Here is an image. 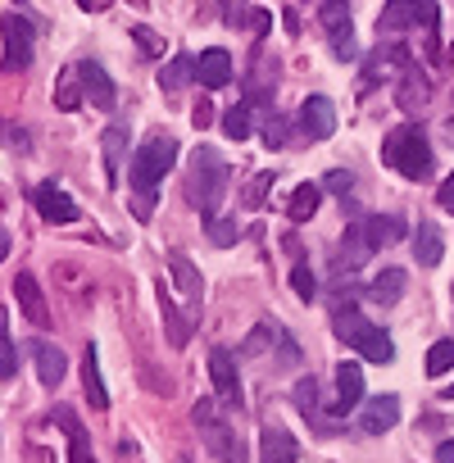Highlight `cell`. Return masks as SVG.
I'll use <instances>...</instances> for the list:
<instances>
[{
  "label": "cell",
  "instance_id": "obj_1",
  "mask_svg": "<svg viewBox=\"0 0 454 463\" xmlns=\"http://www.w3.org/2000/svg\"><path fill=\"white\" fill-rule=\"evenodd\" d=\"M177 164V141L173 137H150L137 155H132V168H128V182L137 191V218H150L155 209V191L164 182V173Z\"/></svg>",
  "mask_w": 454,
  "mask_h": 463
},
{
  "label": "cell",
  "instance_id": "obj_2",
  "mask_svg": "<svg viewBox=\"0 0 454 463\" xmlns=\"http://www.w3.org/2000/svg\"><path fill=\"white\" fill-rule=\"evenodd\" d=\"M222 191H227V164H222L218 150L200 146V150L191 155V168H186V200H191L204 218H213Z\"/></svg>",
  "mask_w": 454,
  "mask_h": 463
},
{
  "label": "cell",
  "instance_id": "obj_3",
  "mask_svg": "<svg viewBox=\"0 0 454 463\" xmlns=\"http://www.w3.org/2000/svg\"><path fill=\"white\" fill-rule=\"evenodd\" d=\"M382 159H386V168H395V173L409 177V182H422V177L431 173V146H427V137H422L413 123L386 132V141H382Z\"/></svg>",
  "mask_w": 454,
  "mask_h": 463
},
{
  "label": "cell",
  "instance_id": "obj_4",
  "mask_svg": "<svg viewBox=\"0 0 454 463\" xmlns=\"http://www.w3.org/2000/svg\"><path fill=\"white\" fill-rule=\"evenodd\" d=\"M0 37H5V60H0V69H5V73H24L33 64V42H37L33 24L24 14H5V19H0Z\"/></svg>",
  "mask_w": 454,
  "mask_h": 463
},
{
  "label": "cell",
  "instance_id": "obj_5",
  "mask_svg": "<svg viewBox=\"0 0 454 463\" xmlns=\"http://www.w3.org/2000/svg\"><path fill=\"white\" fill-rule=\"evenodd\" d=\"M318 24L336 51V60H355L359 46H355V24H350V10H345V0H323V10H318Z\"/></svg>",
  "mask_w": 454,
  "mask_h": 463
},
{
  "label": "cell",
  "instance_id": "obj_6",
  "mask_svg": "<svg viewBox=\"0 0 454 463\" xmlns=\"http://www.w3.org/2000/svg\"><path fill=\"white\" fill-rule=\"evenodd\" d=\"M209 377H213V391H218V404L222 409H241V377H237V359L232 350H209Z\"/></svg>",
  "mask_w": 454,
  "mask_h": 463
},
{
  "label": "cell",
  "instance_id": "obj_7",
  "mask_svg": "<svg viewBox=\"0 0 454 463\" xmlns=\"http://www.w3.org/2000/svg\"><path fill=\"white\" fill-rule=\"evenodd\" d=\"M78 78H82V96H87L96 109H114V105H118L114 78L100 69V60H78Z\"/></svg>",
  "mask_w": 454,
  "mask_h": 463
},
{
  "label": "cell",
  "instance_id": "obj_8",
  "mask_svg": "<svg viewBox=\"0 0 454 463\" xmlns=\"http://www.w3.org/2000/svg\"><path fill=\"white\" fill-rule=\"evenodd\" d=\"M300 132L309 137V141H327L332 132H336V105L327 100V96H309L305 105H300Z\"/></svg>",
  "mask_w": 454,
  "mask_h": 463
},
{
  "label": "cell",
  "instance_id": "obj_9",
  "mask_svg": "<svg viewBox=\"0 0 454 463\" xmlns=\"http://www.w3.org/2000/svg\"><path fill=\"white\" fill-rule=\"evenodd\" d=\"M33 204H37V213H42L46 222H78V204H73V195H69L64 186H55V182L33 186Z\"/></svg>",
  "mask_w": 454,
  "mask_h": 463
},
{
  "label": "cell",
  "instance_id": "obj_10",
  "mask_svg": "<svg viewBox=\"0 0 454 463\" xmlns=\"http://www.w3.org/2000/svg\"><path fill=\"white\" fill-rule=\"evenodd\" d=\"M364 409V368L355 359L336 364V418Z\"/></svg>",
  "mask_w": 454,
  "mask_h": 463
},
{
  "label": "cell",
  "instance_id": "obj_11",
  "mask_svg": "<svg viewBox=\"0 0 454 463\" xmlns=\"http://www.w3.org/2000/svg\"><path fill=\"white\" fill-rule=\"evenodd\" d=\"M195 82H200V87H209V91L227 87V82H232V55H227L222 46L204 51V55L195 60Z\"/></svg>",
  "mask_w": 454,
  "mask_h": 463
},
{
  "label": "cell",
  "instance_id": "obj_12",
  "mask_svg": "<svg viewBox=\"0 0 454 463\" xmlns=\"http://www.w3.org/2000/svg\"><path fill=\"white\" fill-rule=\"evenodd\" d=\"M14 296H19V309L28 314V323H37V327H51V309H46L42 282H37L33 273H19V278H14Z\"/></svg>",
  "mask_w": 454,
  "mask_h": 463
},
{
  "label": "cell",
  "instance_id": "obj_13",
  "mask_svg": "<svg viewBox=\"0 0 454 463\" xmlns=\"http://www.w3.org/2000/svg\"><path fill=\"white\" fill-rule=\"evenodd\" d=\"M400 422V400L395 395H373L368 404H364V413H359V427L368 431V436H382V431H391Z\"/></svg>",
  "mask_w": 454,
  "mask_h": 463
},
{
  "label": "cell",
  "instance_id": "obj_14",
  "mask_svg": "<svg viewBox=\"0 0 454 463\" xmlns=\"http://www.w3.org/2000/svg\"><path fill=\"white\" fill-rule=\"evenodd\" d=\"M300 458V440L282 427H264L260 431V463H296Z\"/></svg>",
  "mask_w": 454,
  "mask_h": 463
},
{
  "label": "cell",
  "instance_id": "obj_15",
  "mask_svg": "<svg viewBox=\"0 0 454 463\" xmlns=\"http://www.w3.org/2000/svg\"><path fill=\"white\" fill-rule=\"evenodd\" d=\"M409 246H413V260H418L422 269H436V264L445 260V241H440V227H436V222H418L413 237H409Z\"/></svg>",
  "mask_w": 454,
  "mask_h": 463
},
{
  "label": "cell",
  "instance_id": "obj_16",
  "mask_svg": "<svg viewBox=\"0 0 454 463\" xmlns=\"http://www.w3.org/2000/svg\"><path fill=\"white\" fill-rule=\"evenodd\" d=\"M28 350H33V359H37V377H42V386H60V382H64V368H69L64 354H60L51 341H33Z\"/></svg>",
  "mask_w": 454,
  "mask_h": 463
},
{
  "label": "cell",
  "instance_id": "obj_17",
  "mask_svg": "<svg viewBox=\"0 0 454 463\" xmlns=\"http://www.w3.org/2000/svg\"><path fill=\"white\" fill-rule=\"evenodd\" d=\"M82 386H87L91 409L105 413V409H109V391H105V382H100V354H96V345H87V354H82Z\"/></svg>",
  "mask_w": 454,
  "mask_h": 463
},
{
  "label": "cell",
  "instance_id": "obj_18",
  "mask_svg": "<svg viewBox=\"0 0 454 463\" xmlns=\"http://www.w3.org/2000/svg\"><path fill=\"white\" fill-rule=\"evenodd\" d=\"M55 422L69 431V463H96V454H91V440H87L82 422L73 418V409H55Z\"/></svg>",
  "mask_w": 454,
  "mask_h": 463
},
{
  "label": "cell",
  "instance_id": "obj_19",
  "mask_svg": "<svg viewBox=\"0 0 454 463\" xmlns=\"http://www.w3.org/2000/svg\"><path fill=\"white\" fill-rule=\"evenodd\" d=\"M373 255V241H368V232H364V222H350L345 227V237H341V269H359L364 260Z\"/></svg>",
  "mask_w": 454,
  "mask_h": 463
},
{
  "label": "cell",
  "instance_id": "obj_20",
  "mask_svg": "<svg viewBox=\"0 0 454 463\" xmlns=\"http://www.w3.org/2000/svg\"><path fill=\"white\" fill-rule=\"evenodd\" d=\"M364 232H368L373 250H382V246H395V241L404 237V218H395V213H373V218H364Z\"/></svg>",
  "mask_w": 454,
  "mask_h": 463
},
{
  "label": "cell",
  "instance_id": "obj_21",
  "mask_svg": "<svg viewBox=\"0 0 454 463\" xmlns=\"http://www.w3.org/2000/svg\"><path fill=\"white\" fill-rule=\"evenodd\" d=\"M413 24H418V0H386L382 19H377V33H404Z\"/></svg>",
  "mask_w": 454,
  "mask_h": 463
},
{
  "label": "cell",
  "instance_id": "obj_22",
  "mask_svg": "<svg viewBox=\"0 0 454 463\" xmlns=\"http://www.w3.org/2000/svg\"><path fill=\"white\" fill-rule=\"evenodd\" d=\"M100 150H105V177H109V186H118V168H123V150H128V128H105V137H100Z\"/></svg>",
  "mask_w": 454,
  "mask_h": 463
},
{
  "label": "cell",
  "instance_id": "obj_23",
  "mask_svg": "<svg viewBox=\"0 0 454 463\" xmlns=\"http://www.w3.org/2000/svg\"><path fill=\"white\" fill-rule=\"evenodd\" d=\"M404 282H409L404 269H382V273L368 282V300H373V305H395V300L404 296Z\"/></svg>",
  "mask_w": 454,
  "mask_h": 463
},
{
  "label": "cell",
  "instance_id": "obj_24",
  "mask_svg": "<svg viewBox=\"0 0 454 463\" xmlns=\"http://www.w3.org/2000/svg\"><path fill=\"white\" fill-rule=\"evenodd\" d=\"M427 96H431V87H427V78L409 64V69H400V109H422L427 105Z\"/></svg>",
  "mask_w": 454,
  "mask_h": 463
},
{
  "label": "cell",
  "instance_id": "obj_25",
  "mask_svg": "<svg viewBox=\"0 0 454 463\" xmlns=\"http://www.w3.org/2000/svg\"><path fill=\"white\" fill-rule=\"evenodd\" d=\"M318 204H323V186H318V182H300V186L291 191L287 213H291V222H309V218L318 213Z\"/></svg>",
  "mask_w": 454,
  "mask_h": 463
},
{
  "label": "cell",
  "instance_id": "obj_26",
  "mask_svg": "<svg viewBox=\"0 0 454 463\" xmlns=\"http://www.w3.org/2000/svg\"><path fill=\"white\" fill-rule=\"evenodd\" d=\"M186 82H195V55H173V60L159 69V87H164V91H177V87H186Z\"/></svg>",
  "mask_w": 454,
  "mask_h": 463
},
{
  "label": "cell",
  "instance_id": "obj_27",
  "mask_svg": "<svg viewBox=\"0 0 454 463\" xmlns=\"http://www.w3.org/2000/svg\"><path fill=\"white\" fill-rule=\"evenodd\" d=\"M159 309H164V323H168V341L182 350V345L191 341V318L177 314V305H173V296L164 291V282H159Z\"/></svg>",
  "mask_w": 454,
  "mask_h": 463
},
{
  "label": "cell",
  "instance_id": "obj_28",
  "mask_svg": "<svg viewBox=\"0 0 454 463\" xmlns=\"http://www.w3.org/2000/svg\"><path fill=\"white\" fill-rule=\"evenodd\" d=\"M368 364H391L395 359V345H391V336L382 332V327H368L364 336H359V345H355Z\"/></svg>",
  "mask_w": 454,
  "mask_h": 463
},
{
  "label": "cell",
  "instance_id": "obj_29",
  "mask_svg": "<svg viewBox=\"0 0 454 463\" xmlns=\"http://www.w3.org/2000/svg\"><path fill=\"white\" fill-rule=\"evenodd\" d=\"M168 269H173V282H177V291H182L191 305H200V273H195V264H191L186 255H173V260H168Z\"/></svg>",
  "mask_w": 454,
  "mask_h": 463
},
{
  "label": "cell",
  "instance_id": "obj_30",
  "mask_svg": "<svg viewBox=\"0 0 454 463\" xmlns=\"http://www.w3.org/2000/svg\"><path fill=\"white\" fill-rule=\"evenodd\" d=\"M55 105H60V109H78V105H82V78H78V64L60 73V82H55Z\"/></svg>",
  "mask_w": 454,
  "mask_h": 463
},
{
  "label": "cell",
  "instance_id": "obj_31",
  "mask_svg": "<svg viewBox=\"0 0 454 463\" xmlns=\"http://www.w3.org/2000/svg\"><path fill=\"white\" fill-rule=\"evenodd\" d=\"M296 409H300L314 427H323V431H327V422L318 418V382H314V377H300V382H296Z\"/></svg>",
  "mask_w": 454,
  "mask_h": 463
},
{
  "label": "cell",
  "instance_id": "obj_32",
  "mask_svg": "<svg viewBox=\"0 0 454 463\" xmlns=\"http://www.w3.org/2000/svg\"><path fill=\"white\" fill-rule=\"evenodd\" d=\"M251 114H255V105H251V100L232 105V109L222 114V132L232 137V141H246V137H251Z\"/></svg>",
  "mask_w": 454,
  "mask_h": 463
},
{
  "label": "cell",
  "instance_id": "obj_33",
  "mask_svg": "<svg viewBox=\"0 0 454 463\" xmlns=\"http://www.w3.org/2000/svg\"><path fill=\"white\" fill-rule=\"evenodd\" d=\"M14 373H19V350H14V341H10V314L0 309V382L14 377Z\"/></svg>",
  "mask_w": 454,
  "mask_h": 463
},
{
  "label": "cell",
  "instance_id": "obj_34",
  "mask_svg": "<svg viewBox=\"0 0 454 463\" xmlns=\"http://www.w3.org/2000/svg\"><path fill=\"white\" fill-rule=\"evenodd\" d=\"M204 232H209V241L213 246H237V237H241V222L237 218H204Z\"/></svg>",
  "mask_w": 454,
  "mask_h": 463
},
{
  "label": "cell",
  "instance_id": "obj_35",
  "mask_svg": "<svg viewBox=\"0 0 454 463\" xmlns=\"http://www.w3.org/2000/svg\"><path fill=\"white\" fill-rule=\"evenodd\" d=\"M454 368V341H436L427 350V377H445Z\"/></svg>",
  "mask_w": 454,
  "mask_h": 463
},
{
  "label": "cell",
  "instance_id": "obj_36",
  "mask_svg": "<svg viewBox=\"0 0 454 463\" xmlns=\"http://www.w3.org/2000/svg\"><path fill=\"white\" fill-rule=\"evenodd\" d=\"M291 287H296V296L309 305L314 296H318V282H314V273H309V264H296L291 269Z\"/></svg>",
  "mask_w": 454,
  "mask_h": 463
},
{
  "label": "cell",
  "instance_id": "obj_37",
  "mask_svg": "<svg viewBox=\"0 0 454 463\" xmlns=\"http://www.w3.org/2000/svg\"><path fill=\"white\" fill-rule=\"evenodd\" d=\"M287 132H291L287 118H278V114L264 118V146H269V150H282V146H287Z\"/></svg>",
  "mask_w": 454,
  "mask_h": 463
},
{
  "label": "cell",
  "instance_id": "obj_38",
  "mask_svg": "<svg viewBox=\"0 0 454 463\" xmlns=\"http://www.w3.org/2000/svg\"><path fill=\"white\" fill-rule=\"evenodd\" d=\"M269 186H273V173H260V177L246 186V204H251V209H260V204H264V195H269Z\"/></svg>",
  "mask_w": 454,
  "mask_h": 463
},
{
  "label": "cell",
  "instance_id": "obj_39",
  "mask_svg": "<svg viewBox=\"0 0 454 463\" xmlns=\"http://www.w3.org/2000/svg\"><path fill=\"white\" fill-rule=\"evenodd\" d=\"M323 186H327V191H336V195H350V186H355V177H350L345 168H332Z\"/></svg>",
  "mask_w": 454,
  "mask_h": 463
},
{
  "label": "cell",
  "instance_id": "obj_40",
  "mask_svg": "<svg viewBox=\"0 0 454 463\" xmlns=\"http://www.w3.org/2000/svg\"><path fill=\"white\" fill-rule=\"evenodd\" d=\"M436 204H440L445 213H454V173L440 182V191H436Z\"/></svg>",
  "mask_w": 454,
  "mask_h": 463
},
{
  "label": "cell",
  "instance_id": "obj_41",
  "mask_svg": "<svg viewBox=\"0 0 454 463\" xmlns=\"http://www.w3.org/2000/svg\"><path fill=\"white\" fill-rule=\"evenodd\" d=\"M132 37H137V42H141V51H146V55H159V51H164V42H159V37H155V33H146V28H137V33H132Z\"/></svg>",
  "mask_w": 454,
  "mask_h": 463
},
{
  "label": "cell",
  "instance_id": "obj_42",
  "mask_svg": "<svg viewBox=\"0 0 454 463\" xmlns=\"http://www.w3.org/2000/svg\"><path fill=\"white\" fill-rule=\"evenodd\" d=\"M241 10H246V0H222V19L232 24V28L241 24Z\"/></svg>",
  "mask_w": 454,
  "mask_h": 463
},
{
  "label": "cell",
  "instance_id": "obj_43",
  "mask_svg": "<svg viewBox=\"0 0 454 463\" xmlns=\"http://www.w3.org/2000/svg\"><path fill=\"white\" fill-rule=\"evenodd\" d=\"M191 123H195V128H209V123H213V105H209V100H200V105L191 109Z\"/></svg>",
  "mask_w": 454,
  "mask_h": 463
},
{
  "label": "cell",
  "instance_id": "obj_44",
  "mask_svg": "<svg viewBox=\"0 0 454 463\" xmlns=\"http://www.w3.org/2000/svg\"><path fill=\"white\" fill-rule=\"evenodd\" d=\"M251 28H255V33L264 37V33L273 28V14H269V10H255V14H251Z\"/></svg>",
  "mask_w": 454,
  "mask_h": 463
},
{
  "label": "cell",
  "instance_id": "obj_45",
  "mask_svg": "<svg viewBox=\"0 0 454 463\" xmlns=\"http://www.w3.org/2000/svg\"><path fill=\"white\" fill-rule=\"evenodd\" d=\"M436 463H454V440H440L436 445Z\"/></svg>",
  "mask_w": 454,
  "mask_h": 463
},
{
  "label": "cell",
  "instance_id": "obj_46",
  "mask_svg": "<svg viewBox=\"0 0 454 463\" xmlns=\"http://www.w3.org/2000/svg\"><path fill=\"white\" fill-rule=\"evenodd\" d=\"M5 255H10V232L0 227V260H5Z\"/></svg>",
  "mask_w": 454,
  "mask_h": 463
},
{
  "label": "cell",
  "instance_id": "obj_47",
  "mask_svg": "<svg viewBox=\"0 0 454 463\" xmlns=\"http://www.w3.org/2000/svg\"><path fill=\"white\" fill-rule=\"evenodd\" d=\"M78 5H82V10H100V5H105V0H78Z\"/></svg>",
  "mask_w": 454,
  "mask_h": 463
},
{
  "label": "cell",
  "instance_id": "obj_48",
  "mask_svg": "<svg viewBox=\"0 0 454 463\" xmlns=\"http://www.w3.org/2000/svg\"><path fill=\"white\" fill-rule=\"evenodd\" d=\"M445 137H449V141H454V118H449V123H445Z\"/></svg>",
  "mask_w": 454,
  "mask_h": 463
},
{
  "label": "cell",
  "instance_id": "obj_49",
  "mask_svg": "<svg viewBox=\"0 0 454 463\" xmlns=\"http://www.w3.org/2000/svg\"><path fill=\"white\" fill-rule=\"evenodd\" d=\"M132 5H137V10H146V0H132Z\"/></svg>",
  "mask_w": 454,
  "mask_h": 463
},
{
  "label": "cell",
  "instance_id": "obj_50",
  "mask_svg": "<svg viewBox=\"0 0 454 463\" xmlns=\"http://www.w3.org/2000/svg\"><path fill=\"white\" fill-rule=\"evenodd\" d=\"M445 400H454V386H449V391H445Z\"/></svg>",
  "mask_w": 454,
  "mask_h": 463
}]
</instances>
